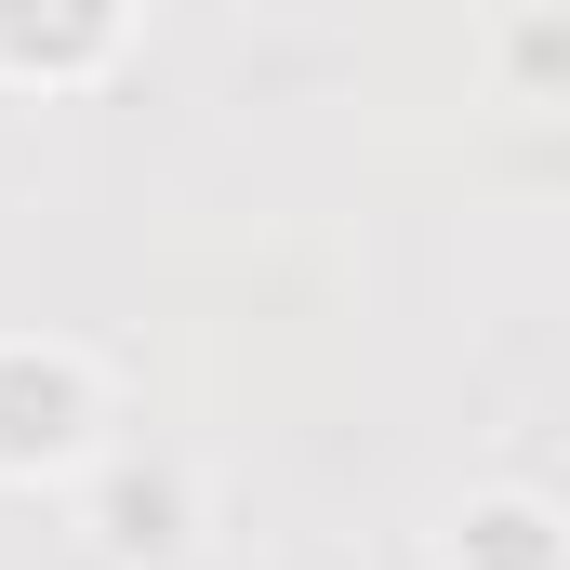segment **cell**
Segmentation results:
<instances>
[{
  "mask_svg": "<svg viewBox=\"0 0 570 570\" xmlns=\"http://www.w3.org/2000/svg\"><path fill=\"white\" fill-rule=\"evenodd\" d=\"M186 518H199V491H186L173 451H120V464H94V491H80V531H94L120 570H159L173 544H186Z\"/></svg>",
  "mask_w": 570,
  "mask_h": 570,
  "instance_id": "cell-2",
  "label": "cell"
},
{
  "mask_svg": "<svg viewBox=\"0 0 570 570\" xmlns=\"http://www.w3.org/2000/svg\"><path fill=\"white\" fill-rule=\"evenodd\" d=\"M94 438H107V372L67 332H0V478L40 491V478L94 464Z\"/></svg>",
  "mask_w": 570,
  "mask_h": 570,
  "instance_id": "cell-1",
  "label": "cell"
},
{
  "mask_svg": "<svg viewBox=\"0 0 570 570\" xmlns=\"http://www.w3.org/2000/svg\"><path fill=\"white\" fill-rule=\"evenodd\" d=\"M491 67L518 94H570V13H504L491 27Z\"/></svg>",
  "mask_w": 570,
  "mask_h": 570,
  "instance_id": "cell-5",
  "label": "cell"
},
{
  "mask_svg": "<svg viewBox=\"0 0 570 570\" xmlns=\"http://www.w3.org/2000/svg\"><path fill=\"white\" fill-rule=\"evenodd\" d=\"M438 570H570V518L531 504V491H478V504L451 518Z\"/></svg>",
  "mask_w": 570,
  "mask_h": 570,
  "instance_id": "cell-4",
  "label": "cell"
},
{
  "mask_svg": "<svg viewBox=\"0 0 570 570\" xmlns=\"http://www.w3.org/2000/svg\"><path fill=\"white\" fill-rule=\"evenodd\" d=\"M134 40V13L120 0H67V13H27V0H0V80H94L107 53Z\"/></svg>",
  "mask_w": 570,
  "mask_h": 570,
  "instance_id": "cell-3",
  "label": "cell"
}]
</instances>
